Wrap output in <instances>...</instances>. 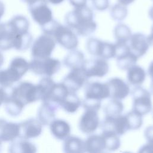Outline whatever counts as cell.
Returning <instances> with one entry per match:
<instances>
[{
	"label": "cell",
	"instance_id": "1",
	"mask_svg": "<svg viewBox=\"0 0 153 153\" xmlns=\"http://www.w3.org/2000/svg\"><path fill=\"white\" fill-rule=\"evenodd\" d=\"M93 10L87 5L74 8L65 16V23L79 36H87L96 30L97 23L94 20Z\"/></svg>",
	"mask_w": 153,
	"mask_h": 153
},
{
	"label": "cell",
	"instance_id": "2",
	"mask_svg": "<svg viewBox=\"0 0 153 153\" xmlns=\"http://www.w3.org/2000/svg\"><path fill=\"white\" fill-rule=\"evenodd\" d=\"M10 96L24 106L39 100L36 85L28 81L21 82L11 88Z\"/></svg>",
	"mask_w": 153,
	"mask_h": 153
},
{
	"label": "cell",
	"instance_id": "3",
	"mask_svg": "<svg viewBox=\"0 0 153 153\" xmlns=\"http://www.w3.org/2000/svg\"><path fill=\"white\" fill-rule=\"evenodd\" d=\"M27 5L32 19L41 27L53 20V11L47 0H33Z\"/></svg>",
	"mask_w": 153,
	"mask_h": 153
},
{
	"label": "cell",
	"instance_id": "4",
	"mask_svg": "<svg viewBox=\"0 0 153 153\" xmlns=\"http://www.w3.org/2000/svg\"><path fill=\"white\" fill-rule=\"evenodd\" d=\"M51 36L56 42L63 48L72 50L78 45V39L75 32L66 25H63L57 22L54 28Z\"/></svg>",
	"mask_w": 153,
	"mask_h": 153
},
{
	"label": "cell",
	"instance_id": "5",
	"mask_svg": "<svg viewBox=\"0 0 153 153\" xmlns=\"http://www.w3.org/2000/svg\"><path fill=\"white\" fill-rule=\"evenodd\" d=\"M29 69L36 75L51 77L57 73L61 66L60 62L50 57L33 59L29 63Z\"/></svg>",
	"mask_w": 153,
	"mask_h": 153
},
{
	"label": "cell",
	"instance_id": "6",
	"mask_svg": "<svg viewBox=\"0 0 153 153\" xmlns=\"http://www.w3.org/2000/svg\"><path fill=\"white\" fill-rule=\"evenodd\" d=\"M133 99L132 110L142 116L148 114L152 109L151 93L140 85L136 86L131 91Z\"/></svg>",
	"mask_w": 153,
	"mask_h": 153
},
{
	"label": "cell",
	"instance_id": "7",
	"mask_svg": "<svg viewBox=\"0 0 153 153\" xmlns=\"http://www.w3.org/2000/svg\"><path fill=\"white\" fill-rule=\"evenodd\" d=\"M87 48L90 54L106 60L114 58L115 56V44L95 38H90L87 40Z\"/></svg>",
	"mask_w": 153,
	"mask_h": 153
},
{
	"label": "cell",
	"instance_id": "8",
	"mask_svg": "<svg viewBox=\"0 0 153 153\" xmlns=\"http://www.w3.org/2000/svg\"><path fill=\"white\" fill-rule=\"evenodd\" d=\"M56 41L52 36L43 33L38 36L32 47L33 59H44L50 57L56 46Z\"/></svg>",
	"mask_w": 153,
	"mask_h": 153
},
{
	"label": "cell",
	"instance_id": "9",
	"mask_svg": "<svg viewBox=\"0 0 153 153\" xmlns=\"http://www.w3.org/2000/svg\"><path fill=\"white\" fill-rule=\"evenodd\" d=\"M115 45V57L117 59V65L119 69L127 70L136 64L138 57L131 51L127 42H116Z\"/></svg>",
	"mask_w": 153,
	"mask_h": 153
},
{
	"label": "cell",
	"instance_id": "10",
	"mask_svg": "<svg viewBox=\"0 0 153 153\" xmlns=\"http://www.w3.org/2000/svg\"><path fill=\"white\" fill-rule=\"evenodd\" d=\"M29 69V63L23 57H17L10 62L9 67L4 69L6 76L12 85L14 82L19 81Z\"/></svg>",
	"mask_w": 153,
	"mask_h": 153
},
{
	"label": "cell",
	"instance_id": "11",
	"mask_svg": "<svg viewBox=\"0 0 153 153\" xmlns=\"http://www.w3.org/2000/svg\"><path fill=\"white\" fill-rule=\"evenodd\" d=\"M82 68L88 78L95 76L103 77L109 71V65L107 61L100 57L85 60Z\"/></svg>",
	"mask_w": 153,
	"mask_h": 153
},
{
	"label": "cell",
	"instance_id": "12",
	"mask_svg": "<svg viewBox=\"0 0 153 153\" xmlns=\"http://www.w3.org/2000/svg\"><path fill=\"white\" fill-rule=\"evenodd\" d=\"M88 79L83 68H76L71 69V71L64 78L62 83L69 91L76 92L85 84Z\"/></svg>",
	"mask_w": 153,
	"mask_h": 153
},
{
	"label": "cell",
	"instance_id": "13",
	"mask_svg": "<svg viewBox=\"0 0 153 153\" xmlns=\"http://www.w3.org/2000/svg\"><path fill=\"white\" fill-rule=\"evenodd\" d=\"M102 131L113 132L121 136L129 130L125 115H120L115 117H105L102 124Z\"/></svg>",
	"mask_w": 153,
	"mask_h": 153
},
{
	"label": "cell",
	"instance_id": "14",
	"mask_svg": "<svg viewBox=\"0 0 153 153\" xmlns=\"http://www.w3.org/2000/svg\"><path fill=\"white\" fill-rule=\"evenodd\" d=\"M19 125V132L18 137L29 139L39 136L42 129V124L37 119L30 118L20 123Z\"/></svg>",
	"mask_w": 153,
	"mask_h": 153
},
{
	"label": "cell",
	"instance_id": "15",
	"mask_svg": "<svg viewBox=\"0 0 153 153\" xmlns=\"http://www.w3.org/2000/svg\"><path fill=\"white\" fill-rule=\"evenodd\" d=\"M99 126V118L97 111L87 109L81 117L78 127L84 133L91 134L98 128Z\"/></svg>",
	"mask_w": 153,
	"mask_h": 153
},
{
	"label": "cell",
	"instance_id": "16",
	"mask_svg": "<svg viewBox=\"0 0 153 153\" xmlns=\"http://www.w3.org/2000/svg\"><path fill=\"white\" fill-rule=\"evenodd\" d=\"M106 83L109 87V97L111 99L121 100L126 98L130 93L128 85L120 78H112Z\"/></svg>",
	"mask_w": 153,
	"mask_h": 153
},
{
	"label": "cell",
	"instance_id": "17",
	"mask_svg": "<svg viewBox=\"0 0 153 153\" xmlns=\"http://www.w3.org/2000/svg\"><path fill=\"white\" fill-rule=\"evenodd\" d=\"M84 96V98L99 100L109 98V90L107 83H102L99 81L87 83Z\"/></svg>",
	"mask_w": 153,
	"mask_h": 153
},
{
	"label": "cell",
	"instance_id": "18",
	"mask_svg": "<svg viewBox=\"0 0 153 153\" xmlns=\"http://www.w3.org/2000/svg\"><path fill=\"white\" fill-rule=\"evenodd\" d=\"M129 41L130 44L128 45L131 51L138 58L146 54L149 45L147 37L144 34L141 33L132 34Z\"/></svg>",
	"mask_w": 153,
	"mask_h": 153
},
{
	"label": "cell",
	"instance_id": "19",
	"mask_svg": "<svg viewBox=\"0 0 153 153\" xmlns=\"http://www.w3.org/2000/svg\"><path fill=\"white\" fill-rule=\"evenodd\" d=\"M59 106L51 102H43L39 107L37 119L44 126L50 125L55 119L56 111Z\"/></svg>",
	"mask_w": 153,
	"mask_h": 153
},
{
	"label": "cell",
	"instance_id": "20",
	"mask_svg": "<svg viewBox=\"0 0 153 153\" xmlns=\"http://www.w3.org/2000/svg\"><path fill=\"white\" fill-rule=\"evenodd\" d=\"M19 123L0 119V142H11L19 136Z\"/></svg>",
	"mask_w": 153,
	"mask_h": 153
},
{
	"label": "cell",
	"instance_id": "21",
	"mask_svg": "<svg viewBox=\"0 0 153 153\" xmlns=\"http://www.w3.org/2000/svg\"><path fill=\"white\" fill-rule=\"evenodd\" d=\"M50 129L54 137L59 140H65L70 136L71 126L62 119H54L50 124Z\"/></svg>",
	"mask_w": 153,
	"mask_h": 153
},
{
	"label": "cell",
	"instance_id": "22",
	"mask_svg": "<svg viewBox=\"0 0 153 153\" xmlns=\"http://www.w3.org/2000/svg\"><path fill=\"white\" fill-rule=\"evenodd\" d=\"M7 25L16 36L29 32V22L24 16H14L7 22Z\"/></svg>",
	"mask_w": 153,
	"mask_h": 153
},
{
	"label": "cell",
	"instance_id": "23",
	"mask_svg": "<svg viewBox=\"0 0 153 153\" xmlns=\"http://www.w3.org/2000/svg\"><path fill=\"white\" fill-rule=\"evenodd\" d=\"M85 152L90 153H98L104 151L105 143L102 135L91 134L84 141Z\"/></svg>",
	"mask_w": 153,
	"mask_h": 153
},
{
	"label": "cell",
	"instance_id": "24",
	"mask_svg": "<svg viewBox=\"0 0 153 153\" xmlns=\"http://www.w3.org/2000/svg\"><path fill=\"white\" fill-rule=\"evenodd\" d=\"M9 152L11 153H33L36 152V148L33 143L27 139H15L11 141Z\"/></svg>",
	"mask_w": 153,
	"mask_h": 153
},
{
	"label": "cell",
	"instance_id": "25",
	"mask_svg": "<svg viewBox=\"0 0 153 153\" xmlns=\"http://www.w3.org/2000/svg\"><path fill=\"white\" fill-rule=\"evenodd\" d=\"M55 84V82L50 77L48 76H44L39 81L38 84L36 85L39 100L42 102H48L49 100Z\"/></svg>",
	"mask_w": 153,
	"mask_h": 153
},
{
	"label": "cell",
	"instance_id": "26",
	"mask_svg": "<svg viewBox=\"0 0 153 153\" xmlns=\"http://www.w3.org/2000/svg\"><path fill=\"white\" fill-rule=\"evenodd\" d=\"M82 105V102L76 92L69 91L63 100L60 103L59 107L68 113H74Z\"/></svg>",
	"mask_w": 153,
	"mask_h": 153
},
{
	"label": "cell",
	"instance_id": "27",
	"mask_svg": "<svg viewBox=\"0 0 153 153\" xmlns=\"http://www.w3.org/2000/svg\"><path fill=\"white\" fill-rule=\"evenodd\" d=\"M63 151L68 153L85 152L84 141L76 136H68L64 140Z\"/></svg>",
	"mask_w": 153,
	"mask_h": 153
},
{
	"label": "cell",
	"instance_id": "28",
	"mask_svg": "<svg viewBox=\"0 0 153 153\" xmlns=\"http://www.w3.org/2000/svg\"><path fill=\"white\" fill-rule=\"evenodd\" d=\"M146 72L139 65H133L127 69V78L128 82L133 85H140L145 80Z\"/></svg>",
	"mask_w": 153,
	"mask_h": 153
},
{
	"label": "cell",
	"instance_id": "29",
	"mask_svg": "<svg viewBox=\"0 0 153 153\" xmlns=\"http://www.w3.org/2000/svg\"><path fill=\"white\" fill-rule=\"evenodd\" d=\"M85 62L84 54L78 50H71L63 60V64L71 68H82Z\"/></svg>",
	"mask_w": 153,
	"mask_h": 153
},
{
	"label": "cell",
	"instance_id": "30",
	"mask_svg": "<svg viewBox=\"0 0 153 153\" xmlns=\"http://www.w3.org/2000/svg\"><path fill=\"white\" fill-rule=\"evenodd\" d=\"M14 36L7 23H0V50H8L13 47Z\"/></svg>",
	"mask_w": 153,
	"mask_h": 153
},
{
	"label": "cell",
	"instance_id": "31",
	"mask_svg": "<svg viewBox=\"0 0 153 153\" xmlns=\"http://www.w3.org/2000/svg\"><path fill=\"white\" fill-rule=\"evenodd\" d=\"M69 91L66 87L62 83H56L51 91L50 99L48 102H51L59 107L60 103L63 100Z\"/></svg>",
	"mask_w": 153,
	"mask_h": 153
},
{
	"label": "cell",
	"instance_id": "32",
	"mask_svg": "<svg viewBox=\"0 0 153 153\" xmlns=\"http://www.w3.org/2000/svg\"><path fill=\"white\" fill-rule=\"evenodd\" d=\"M123 109V103L121 100L111 99L103 107V112L106 117H115L121 115Z\"/></svg>",
	"mask_w": 153,
	"mask_h": 153
},
{
	"label": "cell",
	"instance_id": "33",
	"mask_svg": "<svg viewBox=\"0 0 153 153\" xmlns=\"http://www.w3.org/2000/svg\"><path fill=\"white\" fill-rule=\"evenodd\" d=\"M101 135L104 139L105 148L107 150L115 151L120 148L121 145L120 136L113 132L106 131H102Z\"/></svg>",
	"mask_w": 153,
	"mask_h": 153
},
{
	"label": "cell",
	"instance_id": "34",
	"mask_svg": "<svg viewBox=\"0 0 153 153\" xmlns=\"http://www.w3.org/2000/svg\"><path fill=\"white\" fill-rule=\"evenodd\" d=\"M114 35L116 42H127L132 34L130 27L124 23H118L114 27Z\"/></svg>",
	"mask_w": 153,
	"mask_h": 153
},
{
	"label": "cell",
	"instance_id": "35",
	"mask_svg": "<svg viewBox=\"0 0 153 153\" xmlns=\"http://www.w3.org/2000/svg\"><path fill=\"white\" fill-rule=\"evenodd\" d=\"M5 109L7 113L12 117L19 115L22 111L25 106L10 96L5 102Z\"/></svg>",
	"mask_w": 153,
	"mask_h": 153
},
{
	"label": "cell",
	"instance_id": "36",
	"mask_svg": "<svg viewBox=\"0 0 153 153\" xmlns=\"http://www.w3.org/2000/svg\"><path fill=\"white\" fill-rule=\"evenodd\" d=\"M125 116L129 130H137L142 126L143 123L142 115L132 110L126 114Z\"/></svg>",
	"mask_w": 153,
	"mask_h": 153
},
{
	"label": "cell",
	"instance_id": "37",
	"mask_svg": "<svg viewBox=\"0 0 153 153\" xmlns=\"http://www.w3.org/2000/svg\"><path fill=\"white\" fill-rule=\"evenodd\" d=\"M128 14V10L126 5L120 3L113 5L110 8V15L115 21L121 22L126 19Z\"/></svg>",
	"mask_w": 153,
	"mask_h": 153
},
{
	"label": "cell",
	"instance_id": "38",
	"mask_svg": "<svg viewBox=\"0 0 153 153\" xmlns=\"http://www.w3.org/2000/svg\"><path fill=\"white\" fill-rule=\"evenodd\" d=\"M82 105L85 110L90 109L98 111L101 107V100L84 98Z\"/></svg>",
	"mask_w": 153,
	"mask_h": 153
},
{
	"label": "cell",
	"instance_id": "39",
	"mask_svg": "<svg viewBox=\"0 0 153 153\" xmlns=\"http://www.w3.org/2000/svg\"><path fill=\"white\" fill-rule=\"evenodd\" d=\"M93 8L99 11H105L109 7V0H91Z\"/></svg>",
	"mask_w": 153,
	"mask_h": 153
},
{
	"label": "cell",
	"instance_id": "40",
	"mask_svg": "<svg viewBox=\"0 0 153 153\" xmlns=\"http://www.w3.org/2000/svg\"><path fill=\"white\" fill-rule=\"evenodd\" d=\"M11 87H10V89L8 90V87H0V105L2 103H5L6 100L8 98L10 94V90H11Z\"/></svg>",
	"mask_w": 153,
	"mask_h": 153
},
{
	"label": "cell",
	"instance_id": "41",
	"mask_svg": "<svg viewBox=\"0 0 153 153\" xmlns=\"http://www.w3.org/2000/svg\"><path fill=\"white\" fill-rule=\"evenodd\" d=\"M144 136L148 142L153 143V126H149L145 128Z\"/></svg>",
	"mask_w": 153,
	"mask_h": 153
},
{
	"label": "cell",
	"instance_id": "42",
	"mask_svg": "<svg viewBox=\"0 0 153 153\" xmlns=\"http://www.w3.org/2000/svg\"><path fill=\"white\" fill-rule=\"evenodd\" d=\"M139 152L142 153H153V143L148 142L145 143L140 148Z\"/></svg>",
	"mask_w": 153,
	"mask_h": 153
},
{
	"label": "cell",
	"instance_id": "43",
	"mask_svg": "<svg viewBox=\"0 0 153 153\" xmlns=\"http://www.w3.org/2000/svg\"><path fill=\"white\" fill-rule=\"evenodd\" d=\"M74 8H79L87 5V0H68Z\"/></svg>",
	"mask_w": 153,
	"mask_h": 153
},
{
	"label": "cell",
	"instance_id": "44",
	"mask_svg": "<svg viewBox=\"0 0 153 153\" xmlns=\"http://www.w3.org/2000/svg\"><path fill=\"white\" fill-rule=\"evenodd\" d=\"M147 40L149 45L153 46V25L151 27V33L147 36Z\"/></svg>",
	"mask_w": 153,
	"mask_h": 153
},
{
	"label": "cell",
	"instance_id": "45",
	"mask_svg": "<svg viewBox=\"0 0 153 153\" xmlns=\"http://www.w3.org/2000/svg\"><path fill=\"white\" fill-rule=\"evenodd\" d=\"M5 6L4 3L0 1V20L2 18V17L4 16L5 13Z\"/></svg>",
	"mask_w": 153,
	"mask_h": 153
},
{
	"label": "cell",
	"instance_id": "46",
	"mask_svg": "<svg viewBox=\"0 0 153 153\" xmlns=\"http://www.w3.org/2000/svg\"><path fill=\"white\" fill-rule=\"evenodd\" d=\"M135 0H117L118 2L122 4V5H126V6H127L128 5H130V4L133 3Z\"/></svg>",
	"mask_w": 153,
	"mask_h": 153
},
{
	"label": "cell",
	"instance_id": "47",
	"mask_svg": "<svg viewBox=\"0 0 153 153\" xmlns=\"http://www.w3.org/2000/svg\"><path fill=\"white\" fill-rule=\"evenodd\" d=\"M148 72V74H149V76L151 77L152 81H153V61L150 63V65L149 66Z\"/></svg>",
	"mask_w": 153,
	"mask_h": 153
},
{
	"label": "cell",
	"instance_id": "48",
	"mask_svg": "<svg viewBox=\"0 0 153 153\" xmlns=\"http://www.w3.org/2000/svg\"><path fill=\"white\" fill-rule=\"evenodd\" d=\"M48 3H50L53 5H59L62 4L65 0H47Z\"/></svg>",
	"mask_w": 153,
	"mask_h": 153
},
{
	"label": "cell",
	"instance_id": "49",
	"mask_svg": "<svg viewBox=\"0 0 153 153\" xmlns=\"http://www.w3.org/2000/svg\"><path fill=\"white\" fill-rule=\"evenodd\" d=\"M148 14L150 19L153 21V6L151 7L148 11Z\"/></svg>",
	"mask_w": 153,
	"mask_h": 153
},
{
	"label": "cell",
	"instance_id": "50",
	"mask_svg": "<svg viewBox=\"0 0 153 153\" xmlns=\"http://www.w3.org/2000/svg\"><path fill=\"white\" fill-rule=\"evenodd\" d=\"M4 56L2 55V54L0 52V68L2 66V65L4 63Z\"/></svg>",
	"mask_w": 153,
	"mask_h": 153
},
{
	"label": "cell",
	"instance_id": "51",
	"mask_svg": "<svg viewBox=\"0 0 153 153\" xmlns=\"http://www.w3.org/2000/svg\"><path fill=\"white\" fill-rule=\"evenodd\" d=\"M22 2H23V3H26V4H28L29 3H30V2H31L32 1H33V0H20Z\"/></svg>",
	"mask_w": 153,
	"mask_h": 153
},
{
	"label": "cell",
	"instance_id": "52",
	"mask_svg": "<svg viewBox=\"0 0 153 153\" xmlns=\"http://www.w3.org/2000/svg\"><path fill=\"white\" fill-rule=\"evenodd\" d=\"M151 90L152 93L153 94V81H152V83L151 85Z\"/></svg>",
	"mask_w": 153,
	"mask_h": 153
},
{
	"label": "cell",
	"instance_id": "53",
	"mask_svg": "<svg viewBox=\"0 0 153 153\" xmlns=\"http://www.w3.org/2000/svg\"><path fill=\"white\" fill-rule=\"evenodd\" d=\"M1 150V142H0V152Z\"/></svg>",
	"mask_w": 153,
	"mask_h": 153
},
{
	"label": "cell",
	"instance_id": "54",
	"mask_svg": "<svg viewBox=\"0 0 153 153\" xmlns=\"http://www.w3.org/2000/svg\"><path fill=\"white\" fill-rule=\"evenodd\" d=\"M152 117H153V111H152Z\"/></svg>",
	"mask_w": 153,
	"mask_h": 153
},
{
	"label": "cell",
	"instance_id": "55",
	"mask_svg": "<svg viewBox=\"0 0 153 153\" xmlns=\"http://www.w3.org/2000/svg\"><path fill=\"white\" fill-rule=\"evenodd\" d=\"M152 1H153V0H152Z\"/></svg>",
	"mask_w": 153,
	"mask_h": 153
}]
</instances>
